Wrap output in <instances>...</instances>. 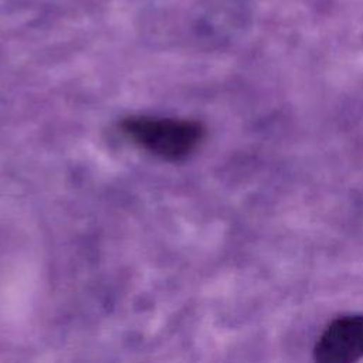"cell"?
Instances as JSON below:
<instances>
[{
  "label": "cell",
  "instance_id": "1",
  "mask_svg": "<svg viewBox=\"0 0 363 363\" xmlns=\"http://www.w3.org/2000/svg\"><path fill=\"white\" fill-rule=\"evenodd\" d=\"M121 129L139 147L169 160L187 157L206 135L204 126L196 121L152 116L126 118Z\"/></svg>",
  "mask_w": 363,
  "mask_h": 363
},
{
  "label": "cell",
  "instance_id": "2",
  "mask_svg": "<svg viewBox=\"0 0 363 363\" xmlns=\"http://www.w3.org/2000/svg\"><path fill=\"white\" fill-rule=\"evenodd\" d=\"M318 363H354L363 359V313L333 319L313 346Z\"/></svg>",
  "mask_w": 363,
  "mask_h": 363
}]
</instances>
